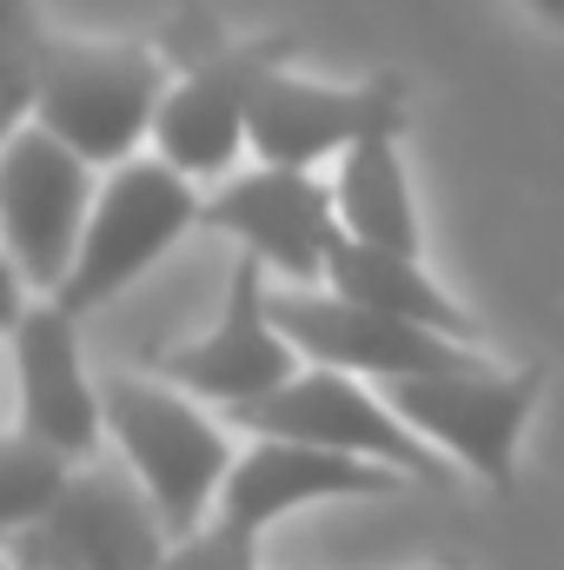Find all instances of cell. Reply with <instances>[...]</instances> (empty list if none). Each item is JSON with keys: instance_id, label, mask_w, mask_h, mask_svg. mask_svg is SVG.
<instances>
[{"instance_id": "obj_1", "label": "cell", "mask_w": 564, "mask_h": 570, "mask_svg": "<svg viewBox=\"0 0 564 570\" xmlns=\"http://www.w3.org/2000/svg\"><path fill=\"white\" fill-rule=\"evenodd\" d=\"M173 73L140 40H74L33 20V0H7V127L40 120L100 173L153 140Z\"/></svg>"}, {"instance_id": "obj_2", "label": "cell", "mask_w": 564, "mask_h": 570, "mask_svg": "<svg viewBox=\"0 0 564 570\" xmlns=\"http://www.w3.org/2000/svg\"><path fill=\"white\" fill-rule=\"evenodd\" d=\"M100 405H107V431H114L120 458L153 491L173 544L193 538L220 511V491L240 464L226 425L206 412V399H193V392H179L153 372H114Z\"/></svg>"}, {"instance_id": "obj_3", "label": "cell", "mask_w": 564, "mask_h": 570, "mask_svg": "<svg viewBox=\"0 0 564 570\" xmlns=\"http://www.w3.org/2000/svg\"><path fill=\"white\" fill-rule=\"evenodd\" d=\"M220 419L233 431H253V438H299V444L379 458V464L406 471L412 484H431V491H445L458 478V464L431 438H419V431L406 425L372 379L339 372V365H299L266 399H246V405H233Z\"/></svg>"}, {"instance_id": "obj_4", "label": "cell", "mask_w": 564, "mask_h": 570, "mask_svg": "<svg viewBox=\"0 0 564 570\" xmlns=\"http://www.w3.org/2000/svg\"><path fill=\"white\" fill-rule=\"evenodd\" d=\"M166 551L173 531L127 458H87L33 524L7 531L13 570H159Z\"/></svg>"}, {"instance_id": "obj_5", "label": "cell", "mask_w": 564, "mask_h": 570, "mask_svg": "<svg viewBox=\"0 0 564 570\" xmlns=\"http://www.w3.org/2000/svg\"><path fill=\"white\" fill-rule=\"evenodd\" d=\"M200 206L206 199L193 193V173H179L166 153H134V159L107 166L87 239H80V259L60 279L54 305L80 318V312L107 305L114 292H127L179 233L200 226Z\"/></svg>"}, {"instance_id": "obj_6", "label": "cell", "mask_w": 564, "mask_h": 570, "mask_svg": "<svg viewBox=\"0 0 564 570\" xmlns=\"http://www.w3.org/2000/svg\"><path fill=\"white\" fill-rule=\"evenodd\" d=\"M94 199H100V166L87 153H74L40 120L7 127V146H0V233H7L13 279L27 292H47V298L60 292V279L80 259Z\"/></svg>"}, {"instance_id": "obj_7", "label": "cell", "mask_w": 564, "mask_h": 570, "mask_svg": "<svg viewBox=\"0 0 564 570\" xmlns=\"http://www.w3.org/2000/svg\"><path fill=\"white\" fill-rule=\"evenodd\" d=\"M386 405L406 419V425L431 438L458 471H478L492 491H512V471H518V438L538 412V392H545V372L525 365V372H492L485 365H465V372H425V379H379Z\"/></svg>"}, {"instance_id": "obj_8", "label": "cell", "mask_w": 564, "mask_h": 570, "mask_svg": "<svg viewBox=\"0 0 564 570\" xmlns=\"http://www.w3.org/2000/svg\"><path fill=\"white\" fill-rule=\"evenodd\" d=\"M266 312L292 338V352L305 365H339V372H359V379H425V372H465V365H485L478 345L465 338H445L431 325H412L399 312H372L359 298H339L332 285H273L266 292Z\"/></svg>"}, {"instance_id": "obj_9", "label": "cell", "mask_w": 564, "mask_h": 570, "mask_svg": "<svg viewBox=\"0 0 564 570\" xmlns=\"http://www.w3.org/2000/svg\"><path fill=\"white\" fill-rule=\"evenodd\" d=\"M200 226L240 239V253L266 259V273H280L285 285H325V266L346 239L332 179H319L312 166H266V159L213 186Z\"/></svg>"}, {"instance_id": "obj_10", "label": "cell", "mask_w": 564, "mask_h": 570, "mask_svg": "<svg viewBox=\"0 0 564 570\" xmlns=\"http://www.w3.org/2000/svg\"><path fill=\"white\" fill-rule=\"evenodd\" d=\"M266 292H273L266 285V259L240 253L233 259V279H226V298H220V318L200 338H186V345L146 352V372L166 379V385H179V392H193V399H206L213 412H233L246 399H266L273 385H285L305 365L292 352V338L273 325Z\"/></svg>"}, {"instance_id": "obj_11", "label": "cell", "mask_w": 564, "mask_h": 570, "mask_svg": "<svg viewBox=\"0 0 564 570\" xmlns=\"http://www.w3.org/2000/svg\"><path fill=\"white\" fill-rule=\"evenodd\" d=\"M372 134H406V80H305L292 67H273L253 87L246 140L266 166H319Z\"/></svg>"}, {"instance_id": "obj_12", "label": "cell", "mask_w": 564, "mask_h": 570, "mask_svg": "<svg viewBox=\"0 0 564 570\" xmlns=\"http://www.w3.org/2000/svg\"><path fill=\"white\" fill-rule=\"evenodd\" d=\"M285 53H292V40L285 33H266V40H240V47H206V53H193L186 60V73L166 87V100H159V120H153V146L179 166V173H193V179H213V173H226L233 159H240V146L246 140V120H253V87L285 67Z\"/></svg>"}, {"instance_id": "obj_13", "label": "cell", "mask_w": 564, "mask_h": 570, "mask_svg": "<svg viewBox=\"0 0 564 570\" xmlns=\"http://www.w3.org/2000/svg\"><path fill=\"white\" fill-rule=\"evenodd\" d=\"M399 484H412L406 471L359 458V451H325V444H299V438H253L220 491L226 524L240 531H273L285 511L299 504H325V498H392Z\"/></svg>"}, {"instance_id": "obj_14", "label": "cell", "mask_w": 564, "mask_h": 570, "mask_svg": "<svg viewBox=\"0 0 564 570\" xmlns=\"http://www.w3.org/2000/svg\"><path fill=\"white\" fill-rule=\"evenodd\" d=\"M13 345V379H20V431L60 444L67 458H100V431H107V405L80 365V318L60 312L54 298L13 312L7 325Z\"/></svg>"}, {"instance_id": "obj_15", "label": "cell", "mask_w": 564, "mask_h": 570, "mask_svg": "<svg viewBox=\"0 0 564 570\" xmlns=\"http://www.w3.org/2000/svg\"><path fill=\"white\" fill-rule=\"evenodd\" d=\"M325 285H332L339 298L372 305V312H399V318H412V325H431V332H445V338L478 345V318L431 279L425 259H412V253L366 246V239H339V253H332V266H325Z\"/></svg>"}, {"instance_id": "obj_16", "label": "cell", "mask_w": 564, "mask_h": 570, "mask_svg": "<svg viewBox=\"0 0 564 570\" xmlns=\"http://www.w3.org/2000/svg\"><path fill=\"white\" fill-rule=\"evenodd\" d=\"M332 193H339L346 239L392 246V253L425 259V226H419L412 179H406V159H399V134H372V140L346 146L339 173H332Z\"/></svg>"}, {"instance_id": "obj_17", "label": "cell", "mask_w": 564, "mask_h": 570, "mask_svg": "<svg viewBox=\"0 0 564 570\" xmlns=\"http://www.w3.org/2000/svg\"><path fill=\"white\" fill-rule=\"evenodd\" d=\"M74 471H80V458H67L60 444H47V438H33V431H7V444H0V524L7 531H20V524H33L67 484H74Z\"/></svg>"}, {"instance_id": "obj_18", "label": "cell", "mask_w": 564, "mask_h": 570, "mask_svg": "<svg viewBox=\"0 0 564 570\" xmlns=\"http://www.w3.org/2000/svg\"><path fill=\"white\" fill-rule=\"evenodd\" d=\"M159 570H260V531H240L226 518H206L193 538H179Z\"/></svg>"}, {"instance_id": "obj_19", "label": "cell", "mask_w": 564, "mask_h": 570, "mask_svg": "<svg viewBox=\"0 0 564 570\" xmlns=\"http://www.w3.org/2000/svg\"><path fill=\"white\" fill-rule=\"evenodd\" d=\"M518 7H532L538 20H552V27L564 33V0H518Z\"/></svg>"}]
</instances>
